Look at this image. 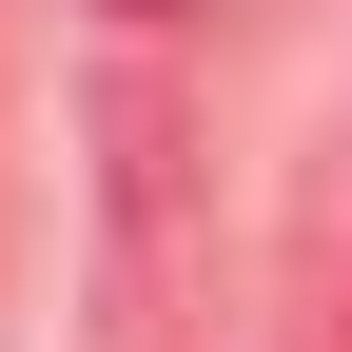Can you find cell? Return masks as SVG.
<instances>
[{
    "label": "cell",
    "mask_w": 352,
    "mask_h": 352,
    "mask_svg": "<svg viewBox=\"0 0 352 352\" xmlns=\"http://www.w3.org/2000/svg\"><path fill=\"white\" fill-rule=\"evenodd\" d=\"M98 20H138V39H157V20H215V0H98Z\"/></svg>",
    "instance_id": "6da1fadb"
}]
</instances>
